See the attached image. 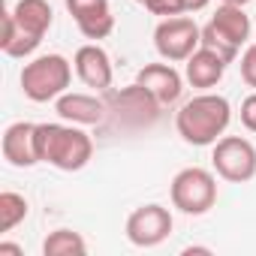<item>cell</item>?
Here are the masks:
<instances>
[{
  "mask_svg": "<svg viewBox=\"0 0 256 256\" xmlns=\"http://www.w3.org/2000/svg\"><path fill=\"white\" fill-rule=\"evenodd\" d=\"M232 120V106L226 96L220 94H211V90H202L196 94L193 100H187L178 114H175V126H178V136L187 142V145H196V148H205V145H214Z\"/></svg>",
  "mask_w": 256,
  "mask_h": 256,
  "instance_id": "1",
  "label": "cell"
},
{
  "mask_svg": "<svg viewBox=\"0 0 256 256\" xmlns=\"http://www.w3.org/2000/svg\"><path fill=\"white\" fill-rule=\"evenodd\" d=\"M40 163L60 172H78L94 157V139L78 130V124H36Z\"/></svg>",
  "mask_w": 256,
  "mask_h": 256,
  "instance_id": "2",
  "label": "cell"
},
{
  "mask_svg": "<svg viewBox=\"0 0 256 256\" xmlns=\"http://www.w3.org/2000/svg\"><path fill=\"white\" fill-rule=\"evenodd\" d=\"M72 64L64 54H40L22 70V90L34 102H54L72 84Z\"/></svg>",
  "mask_w": 256,
  "mask_h": 256,
  "instance_id": "3",
  "label": "cell"
},
{
  "mask_svg": "<svg viewBox=\"0 0 256 256\" xmlns=\"http://www.w3.org/2000/svg\"><path fill=\"white\" fill-rule=\"evenodd\" d=\"M250 18L244 12V6H232V4H220L217 12L211 16V22L202 28V46L217 52L223 60H235L241 46H247L250 40Z\"/></svg>",
  "mask_w": 256,
  "mask_h": 256,
  "instance_id": "4",
  "label": "cell"
},
{
  "mask_svg": "<svg viewBox=\"0 0 256 256\" xmlns=\"http://www.w3.org/2000/svg\"><path fill=\"white\" fill-rule=\"evenodd\" d=\"M169 196L181 214H190V217L208 214L217 202V178L202 166H187L172 178Z\"/></svg>",
  "mask_w": 256,
  "mask_h": 256,
  "instance_id": "5",
  "label": "cell"
},
{
  "mask_svg": "<svg viewBox=\"0 0 256 256\" xmlns=\"http://www.w3.org/2000/svg\"><path fill=\"white\" fill-rule=\"evenodd\" d=\"M199 46H202V28L190 16H172L154 28V48L169 64H184Z\"/></svg>",
  "mask_w": 256,
  "mask_h": 256,
  "instance_id": "6",
  "label": "cell"
},
{
  "mask_svg": "<svg viewBox=\"0 0 256 256\" xmlns=\"http://www.w3.org/2000/svg\"><path fill=\"white\" fill-rule=\"evenodd\" d=\"M214 172L223 181L232 184H247L256 178V148L244 136H220L211 151Z\"/></svg>",
  "mask_w": 256,
  "mask_h": 256,
  "instance_id": "7",
  "label": "cell"
},
{
  "mask_svg": "<svg viewBox=\"0 0 256 256\" xmlns=\"http://www.w3.org/2000/svg\"><path fill=\"white\" fill-rule=\"evenodd\" d=\"M169 232H172V214L157 202L142 205L126 217V241L133 247H157L169 238Z\"/></svg>",
  "mask_w": 256,
  "mask_h": 256,
  "instance_id": "8",
  "label": "cell"
},
{
  "mask_svg": "<svg viewBox=\"0 0 256 256\" xmlns=\"http://www.w3.org/2000/svg\"><path fill=\"white\" fill-rule=\"evenodd\" d=\"M108 94V90H106ZM106 102H108V112H118V114H124V120L130 124V126H142V124H151L154 118H157V112L163 108L139 82H133L130 88H124L120 94H108L106 96Z\"/></svg>",
  "mask_w": 256,
  "mask_h": 256,
  "instance_id": "9",
  "label": "cell"
},
{
  "mask_svg": "<svg viewBox=\"0 0 256 256\" xmlns=\"http://www.w3.org/2000/svg\"><path fill=\"white\" fill-rule=\"evenodd\" d=\"M4 160L16 169H30L40 163V151H36V124L30 120H16L6 126L4 133Z\"/></svg>",
  "mask_w": 256,
  "mask_h": 256,
  "instance_id": "10",
  "label": "cell"
},
{
  "mask_svg": "<svg viewBox=\"0 0 256 256\" xmlns=\"http://www.w3.org/2000/svg\"><path fill=\"white\" fill-rule=\"evenodd\" d=\"M72 66H76V76H78L82 84H88V88H94L100 94H106L112 88V76H114L112 72V58L100 42L82 46L76 52V58H72Z\"/></svg>",
  "mask_w": 256,
  "mask_h": 256,
  "instance_id": "11",
  "label": "cell"
},
{
  "mask_svg": "<svg viewBox=\"0 0 256 256\" xmlns=\"http://www.w3.org/2000/svg\"><path fill=\"white\" fill-rule=\"evenodd\" d=\"M54 112L60 114V120L66 124H78V126H96L106 120L108 114V102L94 96V94H78V90H66L54 100Z\"/></svg>",
  "mask_w": 256,
  "mask_h": 256,
  "instance_id": "12",
  "label": "cell"
},
{
  "mask_svg": "<svg viewBox=\"0 0 256 256\" xmlns=\"http://www.w3.org/2000/svg\"><path fill=\"white\" fill-rule=\"evenodd\" d=\"M66 10L76 18L84 40H106L114 30V16L108 0H66Z\"/></svg>",
  "mask_w": 256,
  "mask_h": 256,
  "instance_id": "13",
  "label": "cell"
},
{
  "mask_svg": "<svg viewBox=\"0 0 256 256\" xmlns=\"http://www.w3.org/2000/svg\"><path fill=\"white\" fill-rule=\"evenodd\" d=\"M136 82L166 108V106H175L184 94V78L181 72L172 66V64H145L136 76Z\"/></svg>",
  "mask_w": 256,
  "mask_h": 256,
  "instance_id": "14",
  "label": "cell"
},
{
  "mask_svg": "<svg viewBox=\"0 0 256 256\" xmlns=\"http://www.w3.org/2000/svg\"><path fill=\"white\" fill-rule=\"evenodd\" d=\"M226 64H229V60H223L217 52H211V48L199 46V48L184 60V78H187L193 88L208 90V88H214V84L223 78Z\"/></svg>",
  "mask_w": 256,
  "mask_h": 256,
  "instance_id": "15",
  "label": "cell"
},
{
  "mask_svg": "<svg viewBox=\"0 0 256 256\" xmlns=\"http://www.w3.org/2000/svg\"><path fill=\"white\" fill-rule=\"evenodd\" d=\"M12 16H16L18 28L28 36L40 40V42H42V36L48 34V28L54 22V12L48 6V0H18V4L12 6Z\"/></svg>",
  "mask_w": 256,
  "mask_h": 256,
  "instance_id": "16",
  "label": "cell"
},
{
  "mask_svg": "<svg viewBox=\"0 0 256 256\" xmlns=\"http://www.w3.org/2000/svg\"><path fill=\"white\" fill-rule=\"evenodd\" d=\"M0 48H4V54H10V58H28V54H34L40 48V40L28 36L18 28L12 10L4 12V36H0Z\"/></svg>",
  "mask_w": 256,
  "mask_h": 256,
  "instance_id": "17",
  "label": "cell"
},
{
  "mask_svg": "<svg viewBox=\"0 0 256 256\" xmlns=\"http://www.w3.org/2000/svg\"><path fill=\"white\" fill-rule=\"evenodd\" d=\"M42 253L46 256H82L88 253V241L72 229H54L42 241Z\"/></svg>",
  "mask_w": 256,
  "mask_h": 256,
  "instance_id": "18",
  "label": "cell"
},
{
  "mask_svg": "<svg viewBox=\"0 0 256 256\" xmlns=\"http://www.w3.org/2000/svg\"><path fill=\"white\" fill-rule=\"evenodd\" d=\"M28 217V199L22 193L4 190L0 193V232H12Z\"/></svg>",
  "mask_w": 256,
  "mask_h": 256,
  "instance_id": "19",
  "label": "cell"
},
{
  "mask_svg": "<svg viewBox=\"0 0 256 256\" xmlns=\"http://www.w3.org/2000/svg\"><path fill=\"white\" fill-rule=\"evenodd\" d=\"M142 6H145L151 16H160V18L184 16V0H142Z\"/></svg>",
  "mask_w": 256,
  "mask_h": 256,
  "instance_id": "20",
  "label": "cell"
},
{
  "mask_svg": "<svg viewBox=\"0 0 256 256\" xmlns=\"http://www.w3.org/2000/svg\"><path fill=\"white\" fill-rule=\"evenodd\" d=\"M238 66H241V78H244V84H250V88L256 90V42L244 48Z\"/></svg>",
  "mask_w": 256,
  "mask_h": 256,
  "instance_id": "21",
  "label": "cell"
},
{
  "mask_svg": "<svg viewBox=\"0 0 256 256\" xmlns=\"http://www.w3.org/2000/svg\"><path fill=\"white\" fill-rule=\"evenodd\" d=\"M241 124L250 133H256V90L250 96H244V102H241Z\"/></svg>",
  "mask_w": 256,
  "mask_h": 256,
  "instance_id": "22",
  "label": "cell"
},
{
  "mask_svg": "<svg viewBox=\"0 0 256 256\" xmlns=\"http://www.w3.org/2000/svg\"><path fill=\"white\" fill-rule=\"evenodd\" d=\"M211 4V0H184V12H199Z\"/></svg>",
  "mask_w": 256,
  "mask_h": 256,
  "instance_id": "23",
  "label": "cell"
},
{
  "mask_svg": "<svg viewBox=\"0 0 256 256\" xmlns=\"http://www.w3.org/2000/svg\"><path fill=\"white\" fill-rule=\"evenodd\" d=\"M0 253H10V256H24V250L18 244H10V241H0Z\"/></svg>",
  "mask_w": 256,
  "mask_h": 256,
  "instance_id": "24",
  "label": "cell"
},
{
  "mask_svg": "<svg viewBox=\"0 0 256 256\" xmlns=\"http://www.w3.org/2000/svg\"><path fill=\"white\" fill-rule=\"evenodd\" d=\"M193 253H205V256H211V247H184V256H193Z\"/></svg>",
  "mask_w": 256,
  "mask_h": 256,
  "instance_id": "25",
  "label": "cell"
},
{
  "mask_svg": "<svg viewBox=\"0 0 256 256\" xmlns=\"http://www.w3.org/2000/svg\"><path fill=\"white\" fill-rule=\"evenodd\" d=\"M220 4H232V6H247L250 0H220Z\"/></svg>",
  "mask_w": 256,
  "mask_h": 256,
  "instance_id": "26",
  "label": "cell"
},
{
  "mask_svg": "<svg viewBox=\"0 0 256 256\" xmlns=\"http://www.w3.org/2000/svg\"><path fill=\"white\" fill-rule=\"evenodd\" d=\"M136 4H142V0H136Z\"/></svg>",
  "mask_w": 256,
  "mask_h": 256,
  "instance_id": "27",
  "label": "cell"
}]
</instances>
